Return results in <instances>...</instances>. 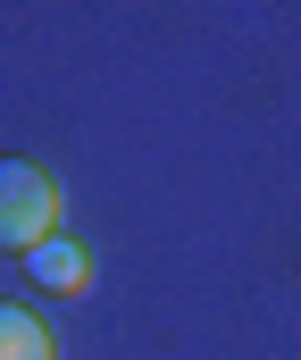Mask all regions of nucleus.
<instances>
[{
	"mask_svg": "<svg viewBox=\"0 0 301 360\" xmlns=\"http://www.w3.org/2000/svg\"><path fill=\"white\" fill-rule=\"evenodd\" d=\"M25 276H34V285H51V293H84V285H93V260H84V243L51 235V243H34V252H25Z\"/></svg>",
	"mask_w": 301,
	"mask_h": 360,
	"instance_id": "f03ea898",
	"label": "nucleus"
},
{
	"mask_svg": "<svg viewBox=\"0 0 301 360\" xmlns=\"http://www.w3.org/2000/svg\"><path fill=\"white\" fill-rule=\"evenodd\" d=\"M0 360H59V335L42 319H25L17 302H0Z\"/></svg>",
	"mask_w": 301,
	"mask_h": 360,
	"instance_id": "7ed1b4c3",
	"label": "nucleus"
},
{
	"mask_svg": "<svg viewBox=\"0 0 301 360\" xmlns=\"http://www.w3.org/2000/svg\"><path fill=\"white\" fill-rule=\"evenodd\" d=\"M59 235V176L34 160H0V252H34Z\"/></svg>",
	"mask_w": 301,
	"mask_h": 360,
	"instance_id": "f257e3e1",
	"label": "nucleus"
}]
</instances>
